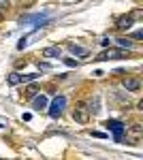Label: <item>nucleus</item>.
<instances>
[{"instance_id":"obj_4","label":"nucleus","mask_w":143,"mask_h":160,"mask_svg":"<svg viewBox=\"0 0 143 160\" xmlns=\"http://www.w3.org/2000/svg\"><path fill=\"white\" fill-rule=\"evenodd\" d=\"M73 120L79 124H88L90 120V109H88V102H77V107L73 111Z\"/></svg>"},{"instance_id":"obj_13","label":"nucleus","mask_w":143,"mask_h":160,"mask_svg":"<svg viewBox=\"0 0 143 160\" xmlns=\"http://www.w3.org/2000/svg\"><path fill=\"white\" fill-rule=\"evenodd\" d=\"M26 98H32V96H34V94H38V83H30V86L26 88Z\"/></svg>"},{"instance_id":"obj_9","label":"nucleus","mask_w":143,"mask_h":160,"mask_svg":"<svg viewBox=\"0 0 143 160\" xmlns=\"http://www.w3.org/2000/svg\"><path fill=\"white\" fill-rule=\"evenodd\" d=\"M132 24H135V17L132 15H124V17H120L115 26H118V30H130Z\"/></svg>"},{"instance_id":"obj_15","label":"nucleus","mask_w":143,"mask_h":160,"mask_svg":"<svg viewBox=\"0 0 143 160\" xmlns=\"http://www.w3.org/2000/svg\"><path fill=\"white\" fill-rule=\"evenodd\" d=\"M115 43L120 45V49H130V47H132L130 38H115Z\"/></svg>"},{"instance_id":"obj_14","label":"nucleus","mask_w":143,"mask_h":160,"mask_svg":"<svg viewBox=\"0 0 143 160\" xmlns=\"http://www.w3.org/2000/svg\"><path fill=\"white\" fill-rule=\"evenodd\" d=\"M7 81H9V86H17V83H22V75L19 73H11L7 77Z\"/></svg>"},{"instance_id":"obj_8","label":"nucleus","mask_w":143,"mask_h":160,"mask_svg":"<svg viewBox=\"0 0 143 160\" xmlns=\"http://www.w3.org/2000/svg\"><path fill=\"white\" fill-rule=\"evenodd\" d=\"M22 24H41V22H47V13H36V15H26L19 19Z\"/></svg>"},{"instance_id":"obj_21","label":"nucleus","mask_w":143,"mask_h":160,"mask_svg":"<svg viewBox=\"0 0 143 160\" xmlns=\"http://www.w3.org/2000/svg\"><path fill=\"white\" fill-rule=\"evenodd\" d=\"M38 68H43V71H49V64H47V62H38Z\"/></svg>"},{"instance_id":"obj_12","label":"nucleus","mask_w":143,"mask_h":160,"mask_svg":"<svg viewBox=\"0 0 143 160\" xmlns=\"http://www.w3.org/2000/svg\"><path fill=\"white\" fill-rule=\"evenodd\" d=\"M88 109H90V113H92V111H94V113H98V111H100V98H98V96H94V98L88 102Z\"/></svg>"},{"instance_id":"obj_16","label":"nucleus","mask_w":143,"mask_h":160,"mask_svg":"<svg viewBox=\"0 0 143 160\" xmlns=\"http://www.w3.org/2000/svg\"><path fill=\"white\" fill-rule=\"evenodd\" d=\"M64 64H66L69 68H75V66H79V62H77V58H75V60H73V58H66V60H64Z\"/></svg>"},{"instance_id":"obj_10","label":"nucleus","mask_w":143,"mask_h":160,"mask_svg":"<svg viewBox=\"0 0 143 160\" xmlns=\"http://www.w3.org/2000/svg\"><path fill=\"white\" fill-rule=\"evenodd\" d=\"M69 51H71L75 58H85V56H88V49H85V47H81V45H71V47H69Z\"/></svg>"},{"instance_id":"obj_5","label":"nucleus","mask_w":143,"mask_h":160,"mask_svg":"<svg viewBox=\"0 0 143 160\" xmlns=\"http://www.w3.org/2000/svg\"><path fill=\"white\" fill-rule=\"evenodd\" d=\"M128 56V51L126 49H105L103 53H98L96 56V60H120V58H126Z\"/></svg>"},{"instance_id":"obj_1","label":"nucleus","mask_w":143,"mask_h":160,"mask_svg":"<svg viewBox=\"0 0 143 160\" xmlns=\"http://www.w3.org/2000/svg\"><path fill=\"white\" fill-rule=\"evenodd\" d=\"M126 130V143L128 145H139L141 143V137H143V126L141 124H130Z\"/></svg>"},{"instance_id":"obj_3","label":"nucleus","mask_w":143,"mask_h":160,"mask_svg":"<svg viewBox=\"0 0 143 160\" xmlns=\"http://www.w3.org/2000/svg\"><path fill=\"white\" fill-rule=\"evenodd\" d=\"M107 128L113 132V139L118 141V143H124V122H120V120H107Z\"/></svg>"},{"instance_id":"obj_19","label":"nucleus","mask_w":143,"mask_h":160,"mask_svg":"<svg viewBox=\"0 0 143 160\" xmlns=\"http://www.w3.org/2000/svg\"><path fill=\"white\" fill-rule=\"evenodd\" d=\"M92 137H96V139H107V132H100V130H92Z\"/></svg>"},{"instance_id":"obj_17","label":"nucleus","mask_w":143,"mask_h":160,"mask_svg":"<svg viewBox=\"0 0 143 160\" xmlns=\"http://www.w3.org/2000/svg\"><path fill=\"white\" fill-rule=\"evenodd\" d=\"M11 7V0H0V11H7Z\"/></svg>"},{"instance_id":"obj_2","label":"nucleus","mask_w":143,"mask_h":160,"mask_svg":"<svg viewBox=\"0 0 143 160\" xmlns=\"http://www.w3.org/2000/svg\"><path fill=\"white\" fill-rule=\"evenodd\" d=\"M47 107H49V118H54V120H56V118L62 115V111L66 109V98H64V96H56Z\"/></svg>"},{"instance_id":"obj_6","label":"nucleus","mask_w":143,"mask_h":160,"mask_svg":"<svg viewBox=\"0 0 143 160\" xmlns=\"http://www.w3.org/2000/svg\"><path fill=\"white\" fill-rule=\"evenodd\" d=\"M122 88L128 90V92H139V90H141V81H139L137 77H126V79L122 81Z\"/></svg>"},{"instance_id":"obj_7","label":"nucleus","mask_w":143,"mask_h":160,"mask_svg":"<svg viewBox=\"0 0 143 160\" xmlns=\"http://www.w3.org/2000/svg\"><path fill=\"white\" fill-rule=\"evenodd\" d=\"M47 105H49V98L45 94H34V96H32V107H34L36 111L47 109Z\"/></svg>"},{"instance_id":"obj_18","label":"nucleus","mask_w":143,"mask_h":160,"mask_svg":"<svg viewBox=\"0 0 143 160\" xmlns=\"http://www.w3.org/2000/svg\"><path fill=\"white\" fill-rule=\"evenodd\" d=\"M26 45H28V37L19 38V43H17V49H26Z\"/></svg>"},{"instance_id":"obj_20","label":"nucleus","mask_w":143,"mask_h":160,"mask_svg":"<svg viewBox=\"0 0 143 160\" xmlns=\"http://www.w3.org/2000/svg\"><path fill=\"white\" fill-rule=\"evenodd\" d=\"M132 38L135 41H143V32H132Z\"/></svg>"},{"instance_id":"obj_22","label":"nucleus","mask_w":143,"mask_h":160,"mask_svg":"<svg viewBox=\"0 0 143 160\" xmlns=\"http://www.w3.org/2000/svg\"><path fill=\"white\" fill-rule=\"evenodd\" d=\"M22 120H24V122H30V120H32V115H30V113H24V115H22Z\"/></svg>"},{"instance_id":"obj_11","label":"nucleus","mask_w":143,"mask_h":160,"mask_svg":"<svg viewBox=\"0 0 143 160\" xmlns=\"http://www.w3.org/2000/svg\"><path fill=\"white\" fill-rule=\"evenodd\" d=\"M43 56H45V58H60V56H62V49L56 47V45H54V47H45V49H43Z\"/></svg>"}]
</instances>
